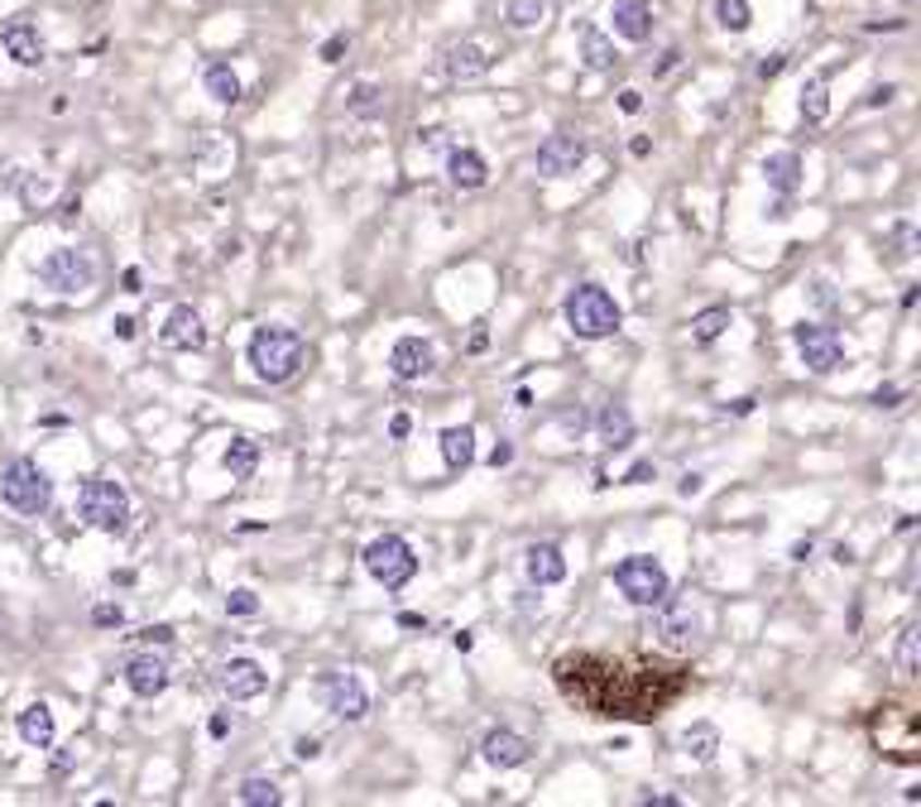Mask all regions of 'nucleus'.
Returning <instances> with one entry per match:
<instances>
[{"label":"nucleus","instance_id":"1","mask_svg":"<svg viewBox=\"0 0 921 807\" xmlns=\"http://www.w3.org/2000/svg\"><path fill=\"white\" fill-rule=\"evenodd\" d=\"M557 688L586 707L590 716H624V721H653L662 707L677 702L686 688L682 668H662L653 658L634 654H566L557 658Z\"/></svg>","mask_w":921,"mask_h":807},{"label":"nucleus","instance_id":"2","mask_svg":"<svg viewBox=\"0 0 921 807\" xmlns=\"http://www.w3.org/2000/svg\"><path fill=\"white\" fill-rule=\"evenodd\" d=\"M308 360V342L294 328H260L250 336V366L264 384H288Z\"/></svg>","mask_w":921,"mask_h":807},{"label":"nucleus","instance_id":"3","mask_svg":"<svg viewBox=\"0 0 921 807\" xmlns=\"http://www.w3.org/2000/svg\"><path fill=\"white\" fill-rule=\"evenodd\" d=\"M562 312H566V328H572L581 342H605V336H614V332H620V322H624L614 294H610V288H600V284L572 288Z\"/></svg>","mask_w":921,"mask_h":807},{"label":"nucleus","instance_id":"4","mask_svg":"<svg viewBox=\"0 0 921 807\" xmlns=\"http://www.w3.org/2000/svg\"><path fill=\"white\" fill-rule=\"evenodd\" d=\"M869 736L888 760L898 764H917L921 760V721L912 707H878L874 721H869Z\"/></svg>","mask_w":921,"mask_h":807},{"label":"nucleus","instance_id":"5","mask_svg":"<svg viewBox=\"0 0 921 807\" xmlns=\"http://www.w3.org/2000/svg\"><path fill=\"white\" fill-rule=\"evenodd\" d=\"M77 514H82V524L101 529V534H120V529L130 524V496H125V486H120V480H106V476L82 480Z\"/></svg>","mask_w":921,"mask_h":807},{"label":"nucleus","instance_id":"6","mask_svg":"<svg viewBox=\"0 0 921 807\" xmlns=\"http://www.w3.org/2000/svg\"><path fill=\"white\" fill-rule=\"evenodd\" d=\"M0 500L15 514H44L48 505H53V480H48L39 462L15 456V462L5 466V476H0Z\"/></svg>","mask_w":921,"mask_h":807},{"label":"nucleus","instance_id":"7","mask_svg":"<svg viewBox=\"0 0 921 807\" xmlns=\"http://www.w3.org/2000/svg\"><path fill=\"white\" fill-rule=\"evenodd\" d=\"M360 558H366V572L384 586V592H398V586H408V582L418 577V558H414V548H408V538H398V534H380V538H370Z\"/></svg>","mask_w":921,"mask_h":807},{"label":"nucleus","instance_id":"8","mask_svg":"<svg viewBox=\"0 0 921 807\" xmlns=\"http://www.w3.org/2000/svg\"><path fill=\"white\" fill-rule=\"evenodd\" d=\"M614 586H620L634 606H658V601H668V592H672L668 568H662L658 558H648V553L624 558L620 568H614Z\"/></svg>","mask_w":921,"mask_h":807},{"label":"nucleus","instance_id":"9","mask_svg":"<svg viewBox=\"0 0 921 807\" xmlns=\"http://www.w3.org/2000/svg\"><path fill=\"white\" fill-rule=\"evenodd\" d=\"M39 280H44V288H53V294H87L96 284V264L87 250H53V256L39 264Z\"/></svg>","mask_w":921,"mask_h":807},{"label":"nucleus","instance_id":"10","mask_svg":"<svg viewBox=\"0 0 921 807\" xmlns=\"http://www.w3.org/2000/svg\"><path fill=\"white\" fill-rule=\"evenodd\" d=\"M318 697L326 702V712L342 716V721H366V712H370L366 683H360L356 673H342V668L322 673V678H318Z\"/></svg>","mask_w":921,"mask_h":807},{"label":"nucleus","instance_id":"11","mask_svg":"<svg viewBox=\"0 0 921 807\" xmlns=\"http://www.w3.org/2000/svg\"><path fill=\"white\" fill-rule=\"evenodd\" d=\"M792 342H797V352H802V366L811 370V376H830V370H840L845 346H840V336H835V328H821V322H797Z\"/></svg>","mask_w":921,"mask_h":807},{"label":"nucleus","instance_id":"12","mask_svg":"<svg viewBox=\"0 0 921 807\" xmlns=\"http://www.w3.org/2000/svg\"><path fill=\"white\" fill-rule=\"evenodd\" d=\"M216 683H222V692L230 702H254L264 688H270V673L260 668V658H226L222 668H216Z\"/></svg>","mask_w":921,"mask_h":807},{"label":"nucleus","instance_id":"13","mask_svg":"<svg viewBox=\"0 0 921 807\" xmlns=\"http://www.w3.org/2000/svg\"><path fill=\"white\" fill-rule=\"evenodd\" d=\"M581 164H586V140L572 135V130H557V135L538 144V174L566 178V174H576Z\"/></svg>","mask_w":921,"mask_h":807},{"label":"nucleus","instance_id":"14","mask_svg":"<svg viewBox=\"0 0 921 807\" xmlns=\"http://www.w3.org/2000/svg\"><path fill=\"white\" fill-rule=\"evenodd\" d=\"M662 616H658V644L672 649V654H691V649L701 644V616L691 606H668V601H658Z\"/></svg>","mask_w":921,"mask_h":807},{"label":"nucleus","instance_id":"15","mask_svg":"<svg viewBox=\"0 0 921 807\" xmlns=\"http://www.w3.org/2000/svg\"><path fill=\"white\" fill-rule=\"evenodd\" d=\"M168 683H174V673H168V664L159 654H135L125 664V688L144 697V702H154V697H164L168 692Z\"/></svg>","mask_w":921,"mask_h":807},{"label":"nucleus","instance_id":"16","mask_svg":"<svg viewBox=\"0 0 921 807\" xmlns=\"http://www.w3.org/2000/svg\"><path fill=\"white\" fill-rule=\"evenodd\" d=\"M159 336H164V346H174V352H202V346H207V328H202L198 308H188V304H178L174 312H168Z\"/></svg>","mask_w":921,"mask_h":807},{"label":"nucleus","instance_id":"17","mask_svg":"<svg viewBox=\"0 0 921 807\" xmlns=\"http://www.w3.org/2000/svg\"><path fill=\"white\" fill-rule=\"evenodd\" d=\"M432 366H438V356H432V346L422 342V336H398L394 342L390 370L398 380H422V376H432Z\"/></svg>","mask_w":921,"mask_h":807},{"label":"nucleus","instance_id":"18","mask_svg":"<svg viewBox=\"0 0 921 807\" xmlns=\"http://www.w3.org/2000/svg\"><path fill=\"white\" fill-rule=\"evenodd\" d=\"M480 755H485V764H494V769H518V764H528L533 745H528L524 736H518V731L494 726L490 736L480 740Z\"/></svg>","mask_w":921,"mask_h":807},{"label":"nucleus","instance_id":"19","mask_svg":"<svg viewBox=\"0 0 921 807\" xmlns=\"http://www.w3.org/2000/svg\"><path fill=\"white\" fill-rule=\"evenodd\" d=\"M610 29L629 44H648L653 39V10L644 0H614L610 5Z\"/></svg>","mask_w":921,"mask_h":807},{"label":"nucleus","instance_id":"20","mask_svg":"<svg viewBox=\"0 0 921 807\" xmlns=\"http://www.w3.org/2000/svg\"><path fill=\"white\" fill-rule=\"evenodd\" d=\"M0 44H5V54L15 58L20 68H39L44 63V39H39V29H34L29 20L5 24V29H0Z\"/></svg>","mask_w":921,"mask_h":807},{"label":"nucleus","instance_id":"21","mask_svg":"<svg viewBox=\"0 0 921 807\" xmlns=\"http://www.w3.org/2000/svg\"><path fill=\"white\" fill-rule=\"evenodd\" d=\"M524 572H528L533 586H557V582L566 577L562 548H557V544H528V553H524Z\"/></svg>","mask_w":921,"mask_h":807},{"label":"nucleus","instance_id":"22","mask_svg":"<svg viewBox=\"0 0 921 807\" xmlns=\"http://www.w3.org/2000/svg\"><path fill=\"white\" fill-rule=\"evenodd\" d=\"M490 63H494V58L485 54L480 44H470V39H460V44L446 48V72H452L456 82H476V78H485V72H490Z\"/></svg>","mask_w":921,"mask_h":807},{"label":"nucleus","instance_id":"23","mask_svg":"<svg viewBox=\"0 0 921 807\" xmlns=\"http://www.w3.org/2000/svg\"><path fill=\"white\" fill-rule=\"evenodd\" d=\"M763 178H768V188H773V192H782V198H792V192L802 188V159H797L792 150H782V154H768V159H763Z\"/></svg>","mask_w":921,"mask_h":807},{"label":"nucleus","instance_id":"24","mask_svg":"<svg viewBox=\"0 0 921 807\" xmlns=\"http://www.w3.org/2000/svg\"><path fill=\"white\" fill-rule=\"evenodd\" d=\"M15 726H20V740H24V745H34V750H48V745H53V736H58V726H53V712H48L44 702L24 707Z\"/></svg>","mask_w":921,"mask_h":807},{"label":"nucleus","instance_id":"25","mask_svg":"<svg viewBox=\"0 0 921 807\" xmlns=\"http://www.w3.org/2000/svg\"><path fill=\"white\" fill-rule=\"evenodd\" d=\"M446 178H452L456 188H485V178H490V164L480 159L476 150H452L446 154Z\"/></svg>","mask_w":921,"mask_h":807},{"label":"nucleus","instance_id":"26","mask_svg":"<svg viewBox=\"0 0 921 807\" xmlns=\"http://www.w3.org/2000/svg\"><path fill=\"white\" fill-rule=\"evenodd\" d=\"M893 668H898V678H917L921 673V625L907 620L898 630V644H893Z\"/></svg>","mask_w":921,"mask_h":807},{"label":"nucleus","instance_id":"27","mask_svg":"<svg viewBox=\"0 0 921 807\" xmlns=\"http://www.w3.org/2000/svg\"><path fill=\"white\" fill-rule=\"evenodd\" d=\"M442 462L452 472H466L476 462V428H442Z\"/></svg>","mask_w":921,"mask_h":807},{"label":"nucleus","instance_id":"28","mask_svg":"<svg viewBox=\"0 0 921 807\" xmlns=\"http://www.w3.org/2000/svg\"><path fill=\"white\" fill-rule=\"evenodd\" d=\"M600 438H605V448H614V452L634 442V418H629L624 404H605L600 408Z\"/></svg>","mask_w":921,"mask_h":807},{"label":"nucleus","instance_id":"29","mask_svg":"<svg viewBox=\"0 0 921 807\" xmlns=\"http://www.w3.org/2000/svg\"><path fill=\"white\" fill-rule=\"evenodd\" d=\"M581 58H586V68H596V72H605V68H614V44L605 39L600 29H590V24H581Z\"/></svg>","mask_w":921,"mask_h":807},{"label":"nucleus","instance_id":"30","mask_svg":"<svg viewBox=\"0 0 921 807\" xmlns=\"http://www.w3.org/2000/svg\"><path fill=\"white\" fill-rule=\"evenodd\" d=\"M222 466L236 480H246L254 466H260V442H250V438H230V448H226V456H222Z\"/></svg>","mask_w":921,"mask_h":807},{"label":"nucleus","instance_id":"31","mask_svg":"<svg viewBox=\"0 0 921 807\" xmlns=\"http://www.w3.org/2000/svg\"><path fill=\"white\" fill-rule=\"evenodd\" d=\"M236 798L246 803V807H278V803H284V793H278V784H274V779H264V774H250L246 784L236 788Z\"/></svg>","mask_w":921,"mask_h":807},{"label":"nucleus","instance_id":"32","mask_svg":"<svg viewBox=\"0 0 921 807\" xmlns=\"http://www.w3.org/2000/svg\"><path fill=\"white\" fill-rule=\"evenodd\" d=\"M207 92H212V102L236 106V102H240V78H236V72H230L226 63H212V68H207Z\"/></svg>","mask_w":921,"mask_h":807},{"label":"nucleus","instance_id":"33","mask_svg":"<svg viewBox=\"0 0 921 807\" xmlns=\"http://www.w3.org/2000/svg\"><path fill=\"white\" fill-rule=\"evenodd\" d=\"M346 106H350V116H380L384 111V87L380 82H356L346 96Z\"/></svg>","mask_w":921,"mask_h":807},{"label":"nucleus","instance_id":"34","mask_svg":"<svg viewBox=\"0 0 921 807\" xmlns=\"http://www.w3.org/2000/svg\"><path fill=\"white\" fill-rule=\"evenodd\" d=\"M725 328H730V308H706V312H696V318H691V342H715V336H720Z\"/></svg>","mask_w":921,"mask_h":807},{"label":"nucleus","instance_id":"35","mask_svg":"<svg viewBox=\"0 0 921 807\" xmlns=\"http://www.w3.org/2000/svg\"><path fill=\"white\" fill-rule=\"evenodd\" d=\"M830 116V102H826V78H811L802 87V120L806 126H821Z\"/></svg>","mask_w":921,"mask_h":807},{"label":"nucleus","instance_id":"36","mask_svg":"<svg viewBox=\"0 0 921 807\" xmlns=\"http://www.w3.org/2000/svg\"><path fill=\"white\" fill-rule=\"evenodd\" d=\"M715 20H720V29L744 34L754 24V10H749V0H715Z\"/></svg>","mask_w":921,"mask_h":807},{"label":"nucleus","instance_id":"37","mask_svg":"<svg viewBox=\"0 0 921 807\" xmlns=\"http://www.w3.org/2000/svg\"><path fill=\"white\" fill-rule=\"evenodd\" d=\"M542 15H548L542 0H509V5H504L509 29H533V24H542Z\"/></svg>","mask_w":921,"mask_h":807},{"label":"nucleus","instance_id":"38","mask_svg":"<svg viewBox=\"0 0 921 807\" xmlns=\"http://www.w3.org/2000/svg\"><path fill=\"white\" fill-rule=\"evenodd\" d=\"M715 740H720V736H715L710 726H691L686 736H682L686 755H691V760H701V764H706V760H715Z\"/></svg>","mask_w":921,"mask_h":807},{"label":"nucleus","instance_id":"39","mask_svg":"<svg viewBox=\"0 0 921 807\" xmlns=\"http://www.w3.org/2000/svg\"><path fill=\"white\" fill-rule=\"evenodd\" d=\"M260 610V596L250 592V586H240V592L226 596V616H254Z\"/></svg>","mask_w":921,"mask_h":807},{"label":"nucleus","instance_id":"40","mask_svg":"<svg viewBox=\"0 0 921 807\" xmlns=\"http://www.w3.org/2000/svg\"><path fill=\"white\" fill-rule=\"evenodd\" d=\"M92 625H101V630H120V625H125V610L111 606V601H101V606L92 610Z\"/></svg>","mask_w":921,"mask_h":807},{"label":"nucleus","instance_id":"41","mask_svg":"<svg viewBox=\"0 0 921 807\" xmlns=\"http://www.w3.org/2000/svg\"><path fill=\"white\" fill-rule=\"evenodd\" d=\"M648 480H658V466H653V462H634L624 472V486H648Z\"/></svg>","mask_w":921,"mask_h":807},{"label":"nucleus","instance_id":"42","mask_svg":"<svg viewBox=\"0 0 921 807\" xmlns=\"http://www.w3.org/2000/svg\"><path fill=\"white\" fill-rule=\"evenodd\" d=\"M620 111H624V116H638V111H644V92H638V87H624V92H620Z\"/></svg>","mask_w":921,"mask_h":807},{"label":"nucleus","instance_id":"43","mask_svg":"<svg viewBox=\"0 0 921 807\" xmlns=\"http://www.w3.org/2000/svg\"><path fill=\"white\" fill-rule=\"evenodd\" d=\"M294 755H298V760H318V755H322V740H318V736H298V740H294Z\"/></svg>","mask_w":921,"mask_h":807},{"label":"nucleus","instance_id":"44","mask_svg":"<svg viewBox=\"0 0 921 807\" xmlns=\"http://www.w3.org/2000/svg\"><path fill=\"white\" fill-rule=\"evenodd\" d=\"M902 400H907V394L898 390V384H883V390L874 394V404H878V408H898Z\"/></svg>","mask_w":921,"mask_h":807},{"label":"nucleus","instance_id":"45","mask_svg":"<svg viewBox=\"0 0 921 807\" xmlns=\"http://www.w3.org/2000/svg\"><path fill=\"white\" fill-rule=\"evenodd\" d=\"M111 328H116L120 342H135V336H140V322H135V318H125V312H120V318L111 322Z\"/></svg>","mask_w":921,"mask_h":807},{"label":"nucleus","instance_id":"46","mask_svg":"<svg viewBox=\"0 0 921 807\" xmlns=\"http://www.w3.org/2000/svg\"><path fill=\"white\" fill-rule=\"evenodd\" d=\"M782 68H787V58H782V54H773V58H763V63H758V78H763V82H773Z\"/></svg>","mask_w":921,"mask_h":807},{"label":"nucleus","instance_id":"47","mask_svg":"<svg viewBox=\"0 0 921 807\" xmlns=\"http://www.w3.org/2000/svg\"><path fill=\"white\" fill-rule=\"evenodd\" d=\"M144 644H174V630H168V625H149V630L140 634Z\"/></svg>","mask_w":921,"mask_h":807},{"label":"nucleus","instance_id":"48","mask_svg":"<svg viewBox=\"0 0 921 807\" xmlns=\"http://www.w3.org/2000/svg\"><path fill=\"white\" fill-rule=\"evenodd\" d=\"M342 54H346V34H336V39H326V44H322V63H336Z\"/></svg>","mask_w":921,"mask_h":807},{"label":"nucleus","instance_id":"49","mask_svg":"<svg viewBox=\"0 0 921 807\" xmlns=\"http://www.w3.org/2000/svg\"><path fill=\"white\" fill-rule=\"evenodd\" d=\"M509 462H514V448H509V442H500V448L490 452V466L500 472V466H509Z\"/></svg>","mask_w":921,"mask_h":807},{"label":"nucleus","instance_id":"50","mask_svg":"<svg viewBox=\"0 0 921 807\" xmlns=\"http://www.w3.org/2000/svg\"><path fill=\"white\" fill-rule=\"evenodd\" d=\"M677 490H682V496H701V476H696V472H686L682 480H677Z\"/></svg>","mask_w":921,"mask_h":807},{"label":"nucleus","instance_id":"51","mask_svg":"<svg viewBox=\"0 0 921 807\" xmlns=\"http://www.w3.org/2000/svg\"><path fill=\"white\" fill-rule=\"evenodd\" d=\"M408 428H414V418H408V414H394V418H390V432H394V438H408Z\"/></svg>","mask_w":921,"mask_h":807},{"label":"nucleus","instance_id":"52","mask_svg":"<svg viewBox=\"0 0 921 807\" xmlns=\"http://www.w3.org/2000/svg\"><path fill=\"white\" fill-rule=\"evenodd\" d=\"M893 96H898V87H874V92H869V106H888Z\"/></svg>","mask_w":921,"mask_h":807},{"label":"nucleus","instance_id":"53","mask_svg":"<svg viewBox=\"0 0 921 807\" xmlns=\"http://www.w3.org/2000/svg\"><path fill=\"white\" fill-rule=\"evenodd\" d=\"M226 731H230V716H226V712H216V716H212V736H216V740H222V736H226Z\"/></svg>","mask_w":921,"mask_h":807},{"label":"nucleus","instance_id":"54","mask_svg":"<svg viewBox=\"0 0 921 807\" xmlns=\"http://www.w3.org/2000/svg\"><path fill=\"white\" fill-rule=\"evenodd\" d=\"M811 288H816V304H821V308H830V304H835V294H830V284H811Z\"/></svg>","mask_w":921,"mask_h":807},{"label":"nucleus","instance_id":"55","mask_svg":"<svg viewBox=\"0 0 921 807\" xmlns=\"http://www.w3.org/2000/svg\"><path fill=\"white\" fill-rule=\"evenodd\" d=\"M398 625H404V630H422V625H428V620H422V616H414V610H408V616H398Z\"/></svg>","mask_w":921,"mask_h":807},{"label":"nucleus","instance_id":"56","mask_svg":"<svg viewBox=\"0 0 921 807\" xmlns=\"http://www.w3.org/2000/svg\"><path fill=\"white\" fill-rule=\"evenodd\" d=\"M835 562H840V568H850V562H854V548L840 544V548H835Z\"/></svg>","mask_w":921,"mask_h":807},{"label":"nucleus","instance_id":"57","mask_svg":"<svg viewBox=\"0 0 921 807\" xmlns=\"http://www.w3.org/2000/svg\"><path fill=\"white\" fill-rule=\"evenodd\" d=\"M125 294H140V270H125Z\"/></svg>","mask_w":921,"mask_h":807},{"label":"nucleus","instance_id":"58","mask_svg":"<svg viewBox=\"0 0 921 807\" xmlns=\"http://www.w3.org/2000/svg\"><path fill=\"white\" fill-rule=\"evenodd\" d=\"M644 803H648V807H677V798H662V793H658V798H653V793H648Z\"/></svg>","mask_w":921,"mask_h":807},{"label":"nucleus","instance_id":"59","mask_svg":"<svg viewBox=\"0 0 921 807\" xmlns=\"http://www.w3.org/2000/svg\"><path fill=\"white\" fill-rule=\"evenodd\" d=\"M902 5H917V0H902Z\"/></svg>","mask_w":921,"mask_h":807}]
</instances>
